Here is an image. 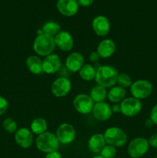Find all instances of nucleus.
Here are the masks:
<instances>
[{
    "label": "nucleus",
    "instance_id": "9",
    "mask_svg": "<svg viewBox=\"0 0 157 158\" xmlns=\"http://www.w3.org/2000/svg\"><path fill=\"white\" fill-rule=\"evenodd\" d=\"M75 130L72 124L63 123L58 127L55 135L59 143L62 144H69L75 140Z\"/></svg>",
    "mask_w": 157,
    "mask_h": 158
},
{
    "label": "nucleus",
    "instance_id": "22",
    "mask_svg": "<svg viewBox=\"0 0 157 158\" xmlns=\"http://www.w3.org/2000/svg\"><path fill=\"white\" fill-rule=\"evenodd\" d=\"M31 131L32 134L35 135H40L43 133L46 132L48 129L47 121L44 118L42 117H37L32 120L30 126Z\"/></svg>",
    "mask_w": 157,
    "mask_h": 158
},
{
    "label": "nucleus",
    "instance_id": "30",
    "mask_svg": "<svg viewBox=\"0 0 157 158\" xmlns=\"http://www.w3.org/2000/svg\"><path fill=\"white\" fill-rule=\"evenodd\" d=\"M149 119L152 120L154 124L157 125V104H155L151 110Z\"/></svg>",
    "mask_w": 157,
    "mask_h": 158
},
{
    "label": "nucleus",
    "instance_id": "26",
    "mask_svg": "<svg viewBox=\"0 0 157 158\" xmlns=\"http://www.w3.org/2000/svg\"><path fill=\"white\" fill-rule=\"evenodd\" d=\"M116 83H118L119 86L126 89V88L130 87L131 85L132 84V81L131 77L128 74L122 73L118 75Z\"/></svg>",
    "mask_w": 157,
    "mask_h": 158
},
{
    "label": "nucleus",
    "instance_id": "33",
    "mask_svg": "<svg viewBox=\"0 0 157 158\" xmlns=\"http://www.w3.org/2000/svg\"><path fill=\"white\" fill-rule=\"evenodd\" d=\"M77 2L79 6H83V7H88L92 4L93 0H77Z\"/></svg>",
    "mask_w": 157,
    "mask_h": 158
},
{
    "label": "nucleus",
    "instance_id": "8",
    "mask_svg": "<svg viewBox=\"0 0 157 158\" xmlns=\"http://www.w3.org/2000/svg\"><path fill=\"white\" fill-rule=\"evenodd\" d=\"M94 104L90 96L85 94H78L73 100L74 108L81 114H89L92 112Z\"/></svg>",
    "mask_w": 157,
    "mask_h": 158
},
{
    "label": "nucleus",
    "instance_id": "1",
    "mask_svg": "<svg viewBox=\"0 0 157 158\" xmlns=\"http://www.w3.org/2000/svg\"><path fill=\"white\" fill-rule=\"evenodd\" d=\"M119 73L115 67L112 66H100L96 69L95 80L97 85L105 88L114 86L117 82Z\"/></svg>",
    "mask_w": 157,
    "mask_h": 158
},
{
    "label": "nucleus",
    "instance_id": "28",
    "mask_svg": "<svg viewBox=\"0 0 157 158\" xmlns=\"http://www.w3.org/2000/svg\"><path fill=\"white\" fill-rule=\"evenodd\" d=\"M116 155V148L112 145H106L100 152V156L103 158H113Z\"/></svg>",
    "mask_w": 157,
    "mask_h": 158
},
{
    "label": "nucleus",
    "instance_id": "18",
    "mask_svg": "<svg viewBox=\"0 0 157 158\" xmlns=\"http://www.w3.org/2000/svg\"><path fill=\"white\" fill-rule=\"evenodd\" d=\"M96 52L99 53L100 58H109L115 52V43L110 39H105L99 43Z\"/></svg>",
    "mask_w": 157,
    "mask_h": 158
},
{
    "label": "nucleus",
    "instance_id": "20",
    "mask_svg": "<svg viewBox=\"0 0 157 158\" xmlns=\"http://www.w3.org/2000/svg\"><path fill=\"white\" fill-rule=\"evenodd\" d=\"M26 66L28 69L35 75H39L43 72L42 61L38 56H29L26 59Z\"/></svg>",
    "mask_w": 157,
    "mask_h": 158
},
{
    "label": "nucleus",
    "instance_id": "12",
    "mask_svg": "<svg viewBox=\"0 0 157 158\" xmlns=\"http://www.w3.org/2000/svg\"><path fill=\"white\" fill-rule=\"evenodd\" d=\"M61 66V58L55 53H52L47 56L42 60L43 72L47 74L55 73L59 71Z\"/></svg>",
    "mask_w": 157,
    "mask_h": 158
},
{
    "label": "nucleus",
    "instance_id": "6",
    "mask_svg": "<svg viewBox=\"0 0 157 158\" xmlns=\"http://www.w3.org/2000/svg\"><path fill=\"white\" fill-rule=\"evenodd\" d=\"M152 83L146 80H139L132 83L130 86V93L132 96L138 100H143L152 94Z\"/></svg>",
    "mask_w": 157,
    "mask_h": 158
},
{
    "label": "nucleus",
    "instance_id": "24",
    "mask_svg": "<svg viewBox=\"0 0 157 158\" xmlns=\"http://www.w3.org/2000/svg\"><path fill=\"white\" fill-rule=\"evenodd\" d=\"M96 69L91 64H84L78 71L79 77L85 81H91L95 80Z\"/></svg>",
    "mask_w": 157,
    "mask_h": 158
},
{
    "label": "nucleus",
    "instance_id": "25",
    "mask_svg": "<svg viewBox=\"0 0 157 158\" xmlns=\"http://www.w3.org/2000/svg\"><path fill=\"white\" fill-rule=\"evenodd\" d=\"M42 30L43 33L46 35L55 37L61 31V27L55 22L50 21L47 22L43 25V26L42 27Z\"/></svg>",
    "mask_w": 157,
    "mask_h": 158
},
{
    "label": "nucleus",
    "instance_id": "15",
    "mask_svg": "<svg viewBox=\"0 0 157 158\" xmlns=\"http://www.w3.org/2000/svg\"><path fill=\"white\" fill-rule=\"evenodd\" d=\"M92 29L99 36H106L110 31V23L106 16L99 15L92 21Z\"/></svg>",
    "mask_w": 157,
    "mask_h": 158
},
{
    "label": "nucleus",
    "instance_id": "34",
    "mask_svg": "<svg viewBox=\"0 0 157 158\" xmlns=\"http://www.w3.org/2000/svg\"><path fill=\"white\" fill-rule=\"evenodd\" d=\"M45 158H62V155L58 151H54V152L46 154Z\"/></svg>",
    "mask_w": 157,
    "mask_h": 158
},
{
    "label": "nucleus",
    "instance_id": "31",
    "mask_svg": "<svg viewBox=\"0 0 157 158\" xmlns=\"http://www.w3.org/2000/svg\"><path fill=\"white\" fill-rule=\"evenodd\" d=\"M148 141H149V147H152L153 148H157V133L151 136L150 138L148 140Z\"/></svg>",
    "mask_w": 157,
    "mask_h": 158
},
{
    "label": "nucleus",
    "instance_id": "2",
    "mask_svg": "<svg viewBox=\"0 0 157 158\" xmlns=\"http://www.w3.org/2000/svg\"><path fill=\"white\" fill-rule=\"evenodd\" d=\"M55 46L54 37L43 33L35 37L33 43V50L37 55L46 57L53 53Z\"/></svg>",
    "mask_w": 157,
    "mask_h": 158
},
{
    "label": "nucleus",
    "instance_id": "16",
    "mask_svg": "<svg viewBox=\"0 0 157 158\" xmlns=\"http://www.w3.org/2000/svg\"><path fill=\"white\" fill-rule=\"evenodd\" d=\"M57 9L62 15L65 16H72L78 11L77 0H58Z\"/></svg>",
    "mask_w": 157,
    "mask_h": 158
},
{
    "label": "nucleus",
    "instance_id": "11",
    "mask_svg": "<svg viewBox=\"0 0 157 158\" xmlns=\"http://www.w3.org/2000/svg\"><path fill=\"white\" fill-rule=\"evenodd\" d=\"M15 140L17 144L22 148L28 149L32 145L34 141L33 134L29 129L22 127L15 133Z\"/></svg>",
    "mask_w": 157,
    "mask_h": 158
},
{
    "label": "nucleus",
    "instance_id": "7",
    "mask_svg": "<svg viewBox=\"0 0 157 158\" xmlns=\"http://www.w3.org/2000/svg\"><path fill=\"white\" fill-rule=\"evenodd\" d=\"M121 113L126 117H133L141 111L142 102L133 97L125 98L120 103Z\"/></svg>",
    "mask_w": 157,
    "mask_h": 158
},
{
    "label": "nucleus",
    "instance_id": "14",
    "mask_svg": "<svg viewBox=\"0 0 157 158\" xmlns=\"http://www.w3.org/2000/svg\"><path fill=\"white\" fill-rule=\"evenodd\" d=\"M92 114L96 120L99 121H106L112 117V108L110 105L106 102L96 103L94 104Z\"/></svg>",
    "mask_w": 157,
    "mask_h": 158
},
{
    "label": "nucleus",
    "instance_id": "35",
    "mask_svg": "<svg viewBox=\"0 0 157 158\" xmlns=\"http://www.w3.org/2000/svg\"><path fill=\"white\" fill-rule=\"evenodd\" d=\"M112 108V113H121V107H120V104H117V103H115L112 106H111Z\"/></svg>",
    "mask_w": 157,
    "mask_h": 158
},
{
    "label": "nucleus",
    "instance_id": "29",
    "mask_svg": "<svg viewBox=\"0 0 157 158\" xmlns=\"http://www.w3.org/2000/svg\"><path fill=\"white\" fill-rule=\"evenodd\" d=\"M9 107V103L7 100L0 96V116L4 114Z\"/></svg>",
    "mask_w": 157,
    "mask_h": 158
},
{
    "label": "nucleus",
    "instance_id": "27",
    "mask_svg": "<svg viewBox=\"0 0 157 158\" xmlns=\"http://www.w3.org/2000/svg\"><path fill=\"white\" fill-rule=\"evenodd\" d=\"M2 127L6 132L13 134L17 131V123L12 118H6L2 123Z\"/></svg>",
    "mask_w": 157,
    "mask_h": 158
},
{
    "label": "nucleus",
    "instance_id": "13",
    "mask_svg": "<svg viewBox=\"0 0 157 158\" xmlns=\"http://www.w3.org/2000/svg\"><path fill=\"white\" fill-rule=\"evenodd\" d=\"M55 46L64 52H69L73 48L74 40L72 35L66 31H60L55 37Z\"/></svg>",
    "mask_w": 157,
    "mask_h": 158
},
{
    "label": "nucleus",
    "instance_id": "23",
    "mask_svg": "<svg viewBox=\"0 0 157 158\" xmlns=\"http://www.w3.org/2000/svg\"><path fill=\"white\" fill-rule=\"evenodd\" d=\"M108 92L106 91V88L103 86L96 85L93 86L90 91V97L93 100L94 103H100V102H104L107 97Z\"/></svg>",
    "mask_w": 157,
    "mask_h": 158
},
{
    "label": "nucleus",
    "instance_id": "37",
    "mask_svg": "<svg viewBox=\"0 0 157 158\" xmlns=\"http://www.w3.org/2000/svg\"><path fill=\"white\" fill-rule=\"evenodd\" d=\"M92 158H103V157H102V156H95V157H92Z\"/></svg>",
    "mask_w": 157,
    "mask_h": 158
},
{
    "label": "nucleus",
    "instance_id": "3",
    "mask_svg": "<svg viewBox=\"0 0 157 158\" xmlns=\"http://www.w3.org/2000/svg\"><path fill=\"white\" fill-rule=\"evenodd\" d=\"M35 145L38 151L48 154L58 151L59 141L55 134L46 131L40 135H38L35 140Z\"/></svg>",
    "mask_w": 157,
    "mask_h": 158
},
{
    "label": "nucleus",
    "instance_id": "4",
    "mask_svg": "<svg viewBox=\"0 0 157 158\" xmlns=\"http://www.w3.org/2000/svg\"><path fill=\"white\" fill-rule=\"evenodd\" d=\"M103 136L106 143L115 148H120L127 143L128 137L126 134L121 128L117 127L107 128Z\"/></svg>",
    "mask_w": 157,
    "mask_h": 158
},
{
    "label": "nucleus",
    "instance_id": "38",
    "mask_svg": "<svg viewBox=\"0 0 157 158\" xmlns=\"http://www.w3.org/2000/svg\"><path fill=\"white\" fill-rule=\"evenodd\" d=\"M155 158H157V157H155Z\"/></svg>",
    "mask_w": 157,
    "mask_h": 158
},
{
    "label": "nucleus",
    "instance_id": "19",
    "mask_svg": "<svg viewBox=\"0 0 157 158\" xmlns=\"http://www.w3.org/2000/svg\"><path fill=\"white\" fill-rule=\"evenodd\" d=\"M106 143L103 134H95L88 140V148L92 153L99 154L106 146Z\"/></svg>",
    "mask_w": 157,
    "mask_h": 158
},
{
    "label": "nucleus",
    "instance_id": "32",
    "mask_svg": "<svg viewBox=\"0 0 157 158\" xmlns=\"http://www.w3.org/2000/svg\"><path fill=\"white\" fill-rule=\"evenodd\" d=\"M99 59H100V56L96 51H95V52H92L89 55V61L92 62V63H95V62L99 61Z\"/></svg>",
    "mask_w": 157,
    "mask_h": 158
},
{
    "label": "nucleus",
    "instance_id": "21",
    "mask_svg": "<svg viewBox=\"0 0 157 158\" xmlns=\"http://www.w3.org/2000/svg\"><path fill=\"white\" fill-rule=\"evenodd\" d=\"M126 96V90L120 86H112L107 94V97L110 102L113 103H118L123 101Z\"/></svg>",
    "mask_w": 157,
    "mask_h": 158
},
{
    "label": "nucleus",
    "instance_id": "5",
    "mask_svg": "<svg viewBox=\"0 0 157 158\" xmlns=\"http://www.w3.org/2000/svg\"><path fill=\"white\" fill-rule=\"evenodd\" d=\"M149 149V144L147 139L144 137H136L129 142L127 152L132 158H139L144 156Z\"/></svg>",
    "mask_w": 157,
    "mask_h": 158
},
{
    "label": "nucleus",
    "instance_id": "10",
    "mask_svg": "<svg viewBox=\"0 0 157 158\" xmlns=\"http://www.w3.org/2000/svg\"><path fill=\"white\" fill-rule=\"evenodd\" d=\"M72 89V83L66 77L55 79L51 86V92L55 97H63L69 94Z\"/></svg>",
    "mask_w": 157,
    "mask_h": 158
},
{
    "label": "nucleus",
    "instance_id": "36",
    "mask_svg": "<svg viewBox=\"0 0 157 158\" xmlns=\"http://www.w3.org/2000/svg\"><path fill=\"white\" fill-rule=\"evenodd\" d=\"M153 125H154V123H152V121L150 120V119H148V120H146V123H145V126H146V127H152Z\"/></svg>",
    "mask_w": 157,
    "mask_h": 158
},
{
    "label": "nucleus",
    "instance_id": "17",
    "mask_svg": "<svg viewBox=\"0 0 157 158\" xmlns=\"http://www.w3.org/2000/svg\"><path fill=\"white\" fill-rule=\"evenodd\" d=\"M66 66L71 73H76L80 70L84 65V57L80 52H73L66 59Z\"/></svg>",
    "mask_w": 157,
    "mask_h": 158
}]
</instances>
